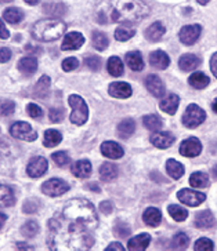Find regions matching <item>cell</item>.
<instances>
[{"instance_id": "18", "label": "cell", "mask_w": 217, "mask_h": 251, "mask_svg": "<svg viewBox=\"0 0 217 251\" xmlns=\"http://www.w3.org/2000/svg\"><path fill=\"white\" fill-rule=\"evenodd\" d=\"M44 14H47L53 19L61 18L67 13V6L61 1H47L43 4Z\"/></svg>"}, {"instance_id": "61", "label": "cell", "mask_w": 217, "mask_h": 251, "mask_svg": "<svg viewBox=\"0 0 217 251\" xmlns=\"http://www.w3.org/2000/svg\"><path fill=\"white\" fill-rule=\"evenodd\" d=\"M37 3H39L37 0H34V1H31V0H28V1H26V4H29V6H35V4H37Z\"/></svg>"}, {"instance_id": "46", "label": "cell", "mask_w": 217, "mask_h": 251, "mask_svg": "<svg viewBox=\"0 0 217 251\" xmlns=\"http://www.w3.org/2000/svg\"><path fill=\"white\" fill-rule=\"evenodd\" d=\"M16 111V104L11 100H0V116H10Z\"/></svg>"}, {"instance_id": "62", "label": "cell", "mask_w": 217, "mask_h": 251, "mask_svg": "<svg viewBox=\"0 0 217 251\" xmlns=\"http://www.w3.org/2000/svg\"><path fill=\"white\" fill-rule=\"evenodd\" d=\"M212 174H213V177H215V178L217 180V166H215V167H213V170H212Z\"/></svg>"}, {"instance_id": "52", "label": "cell", "mask_w": 217, "mask_h": 251, "mask_svg": "<svg viewBox=\"0 0 217 251\" xmlns=\"http://www.w3.org/2000/svg\"><path fill=\"white\" fill-rule=\"evenodd\" d=\"M49 117H50V120L53 123H60L64 119V111L58 109V108H53L50 113H49Z\"/></svg>"}, {"instance_id": "11", "label": "cell", "mask_w": 217, "mask_h": 251, "mask_svg": "<svg viewBox=\"0 0 217 251\" xmlns=\"http://www.w3.org/2000/svg\"><path fill=\"white\" fill-rule=\"evenodd\" d=\"M202 151V144L198 138L191 137L187 138L185 141H182V144L180 145V153L185 157H195L198 156Z\"/></svg>"}, {"instance_id": "14", "label": "cell", "mask_w": 217, "mask_h": 251, "mask_svg": "<svg viewBox=\"0 0 217 251\" xmlns=\"http://www.w3.org/2000/svg\"><path fill=\"white\" fill-rule=\"evenodd\" d=\"M108 93L113 98H127L131 96V86L126 82H113L109 84Z\"/></svg>"}, {"instance_id": "54", "label": "cell", "mask_w": 217, "mask_h": 251, "mask_svg": "<svg viewBox=\"0 0 217 251\" xmlns=\"http://www.w3.org/2000/svg\"><path fill=\"white\" fill-rule=\"evenodd\" d=\"M11 58V50L6 47H0V62H7Z\"/></svg>"}, {"instance_id": "42", "label": "cell", "mask_w": 217, "mask_h": 251, "mask_svg": "<svg viewBox=\"0 0 217 251\" xmlns=\"http://www.w3.org/2000/svg\"><path fill=\"white\" fill-rule=\"evenodd\" d=\"M91 42H93V46L96 47L98 51H104L105 49L108 47L109 44V40L108 37L103 33V32H93V37H91Z\"/></svg>"}, {"instance_id": "55", "label": "cell", "mask_w": 217, "mask_h": 251, "mask_svg": "<svg viewBox=\"0 0 217 251\" xmlns=\"http://www.w3.org/2000/svg\"><path fill=\"white\" fill-rule=\"evenodd\" d=\"M16 246H17L18 251H35L34 246H31L29 243L26 242H18Z\"/></svg>"}, {"instance_id": "22", "label": "cell", "mask_w": 217, "mask_h": 251, "mask_svg": "<svg viewBox=\"0 0 217 251\" xmlns=\"http://www.w3.org/2000/svg\"><path fill=\"white\" fill-rule=\"evenodd\" d=\"M71 171L78 178H87L91 174V163L89 160H78L72 163Z\"/></svg>"}, {"instance_id": "47", "label": "cell", "mask_w": 217, "mask_h": 251, "mask_svg": "<svg viewBox=\"0 0 217 251\" xmlns=\"http://www.w3.org/2000/svg\"><path fill=\"white\" fill-rule=\"evenodd\" d=\"M52 159L54 160V163L58 166V167H65L71 162L70 156L67 152L60 151V152H54L52 155Z\"/></svg>"}, {"instance_id": "13", "label": "cell", "mask_w": 217, "mask_h": 251, "mask_svg": "<svg viewBox=\"0 0 217 251\" xmlns=\"http://www.w3.org/2000/svg\"><path fill=\"white\" fill-rule=\"evenodd\" d=\"M151 142L154 147L159 148V149H166V148L173 145L174 135L167 131H155L151 135Z\"/></svg>"}, {"instance_id": "9", "label": "cell", "mask_w": 217, "mask_h": 251, "mask_svg": "<svg viewBox=\"0 0 217 251\" xmlns=\"http://www.w3.org/2000/svg\"><path fill=\"white\" fill-rule=\"evenodd\" d=\"M47 167H49L47 160L42 156H36L34 159H31V162L26 166V173L32 178H39L47 171Z\"/></svg>"}, {"instance_id": "39", "label": "cell", "mask_w": 217, "mask_h": 251, "mask_svg": "<svg viewBox=\"0 0 217 251\" xmlns=\"http://www.w3.org/2000/svg\"><path fill=\"white\" fill-rule=\"evenodd\" d=\"M108 72H109L111 76H115V78L121 76L122 73H123V64H122L121 58L111 57L108 60Z\"/></svg>"}, {"instance_id": "36", "label": "cell", "mask_w": 217, "mask_h": 251, "mask_svg": "<svg viewBox=\"0 0 217 251\" xmlns=\"http://www.w3.org/2000/svg\"><path fill=\"white\" fill-rule=\"evenodd\" d=\"M143 123H144V126L147 127L148 130L152 131L161 130L162 126H163V121H162V119L158 115H147V116H144L143 117Z\"/></svg>"}, {"instance_id": "23", "label": "cell", "mask_w": 217, "mask_h": 251, "mask_svg": "<svg viewBox=\"0 0 217 251\" xmlns=\"http://www.w3.org/2000/svg\"><path fill=\"white\" fill-rule=\"evenodd\" d=\"M179 104H180V98L179 96H176V94H169L167 97H165L162 101H161V109L163 111V112L169 113V115H174V113L177 112V108H179Z\"/></svg>"}, {"instance_id": "20", "label": "cell", "mask_w": 217, "mask_h": 251, "mask_svg": "<svg viewBox=\"0 0 217 251\" xmlns=\"http://www.w3.org/2000/svg\"><path fill=\"white\" fill-rule=\"evenodd\" d=\"M149 62H151V65H152L154 68L162 70V69H166V68L169 67V64H170V58H169V55H167L165 51H162V50H157V51H154L149 54Z\"/></svg>"}, {"instance_id": "25", "label": "cell", "mask_w": 217, "mask_h": 251, "mask_svg": "<svg viewBox=\"0 0 217 251\" xmlns=\"http://www.w3.org/2000/svg\"><path fill=\"white\" fill-rule=\"evenodd\" d=\"M166 29L165 26L162 25V22H154L152 25L148 26V29L145 31V37L151 42H157L159 39H162V36L165 35Z\"/></svg>"}, {"instance_id": "49", "label": "cell", "mask_w": 217, "mask_h": 251, "mask_svg": "<svg viewBox=\"0 0 217 251\" xmlns=\"http://www.w3.org/2000/svg\"><path fill=\"white\" fill-rule=\"evenodd\" d=\"M26 112H28V115H29L31 117H34V119H39V117L43 116L42 108L36 104H28V106H26Z\"/></svg>"}, {"instance_id": "50", "label": "cell", "mask_w": 217, "mask_h": 251, "mask_svg": "<svg viewBox=\"0 0 217 251\" xmlns=\"http://www.w3.org/2000/svg\"><path fill=\"white\" fill-rule=\"evenodd\" d=\"M78 67L79 61L78 58H75V57H70V58L64 60V62H62V69L65 70V72H71V70L76 69Z\"/></svg>"}, {"instance_id": "33", "label": "cell", "mask_w": 217, "mask_h": 251, "mask_svg": "<svg viewBox=\"0 0 217 251\" xmlns=\"http://www.w3.org/2000/svg\"><path fill=\"white\" fill-rule=\"evenodd\" d=\"M188 83H190L194 88H199V90H202V88L209 86L210 79H209L203 72H195V73H192L191 76H190Z\"/></svg>"}, {"instance_id": "58", "label": "cell", "mask_w": 217, "mask_h": 251, "mask_svg": "<svg viewBox=\"0 0 217 251\" xmlns=\"http://www.w3.org/2000/svg\"><path fill=\"white\" fill-rule=\"evenodd\" d=\"M10 32L7 31V28L4 25V22L0 19V39H9Z\"/></svg>"}, {"instance_id": "31", "label": "cell", "mask_w": 217, "mask_h": 251, "mask_svg": "<svg viewBox=\"0 0 217 251\" xmlns=\"http://www.w3.org/2000/svg\"><path fill=\"white\" fill-rule=\"evenodd\" d=\"M134 130H136V123H134L133 119H125L118 126V134L123 139H127L129 137H131Z\"/></svg>"}, {"instance_id": "10", "label": "cell", "mask_w": 217, "mask_h": 251, "mask_svg": "<svg viewBox=\"0 0 217 251\" xmlns=\"http://www.w3.org/2000/svg\"><path fill=\"white\" fill-rule=\"evenodd\" d=\"M200 32H202V26L198 24H192V25L182 26L180 31V40L187 46H192L195 42L199 39Z\"/></svg>"}, {"instance_id": "32", "label": "cell", "mask_w": 217, "mask_h": 251, "mask_svg": "<svg viewBox=\"0 0 217 251\" xmlns=\"http://www.w3.org/2000/svg\"><path fill=\"white\" fill-rule=\"evenodd\" d=\"M49 90H50V78L44 75L36 83L35 88H34V94L36 96V98H46V96L49 94Z\"/></svg>"}, {"instance_id": "12", "label": "cell", "mask_w": 217, "mask_h": 251, "mask_svg": "<svg viewBox=\"0 0 217 251\" xmlns=\"http://www.w3.org/2000/svg\"><path fill=\"white\" fill-rule=\"evenodd\" d=\"M85 43V37L79 32H71L64 37V42L61 44V50L70 51V50H78Z\"/></svg>"}, {"instance_id": "21", "label": "cell", "mask_w": 217, "mask_h": 251, "mask_svg": "<svg viewBox=\"0 0 217 251\" xmlns=\"http://www.w3.org/2000/svg\"><path fill=\"white\" fill-rule=\"evenodd\" d=\"M16 204V195L9 185L0 184V207H13Z\"/></svg>"}, {"instance_id": "28", "label": "cell", "mask_w": 217, "mask_h": 251, "mask_svg": "<svg viewBox=\"0 0 217 251\" xmlns=\"http://www.w3.org/2000/svg\"><path fill=\"white\" fill-rule=\"evenodd\" d=\"M200 60L197 57V55H194V54H185V55H182L180 61H179V67H180V69L184 70V72H188V70H192L195 69L198 65H199Z\"/></svg>"}, {"instance_id": "1", "label": "cell", "mask_w": 217, "mask_h": 251, "mask_svg": "<svg viewBox=\"0 0 217 251\" xmlns=\"http://www.w3.org/2000/svg\"><path fill=\"white\" fill-rule=\"evenodd\" d=\"M98 228L96 207L86 199L68 200L49 221L47 246L52 251H89Z\"/></svg>"}, {"instance_id": "26", "label": "cell", "mask_w": 217, "mask_h": 251, "mask_svg": "<svg viewBox=\"0 0 217 251\" xmlns=\"http://www.w3.org/2000/svg\"><path fill=\"white\" fill-rule=\"evenodd\" d=\"M118 175H119V170L113 163H104L100 167V177L103 181H113L115 178H118Z\"/></svg>"}, {"instance_id": "41", "label": "cell", "mask_w": 217, "mask_h": 251, "mask_svg": "<svg viewBox=\"0 0 217 251\" xmlns=\"http://www.w3.org/2000/svg\"><path fill=\"white\" fill-rule=\"evenodd\" d=\"M37 234H39V225H37L36 221H28L21 226V234L26 239H32Z\"/></svg>"}, {"instance_id": "17", "label": "cell", "mask_w": 217, "mask_h": 251, "mask_svg": "<svg viewBox=\"0 0 217 251\" xmlns=\"http://www.w3.org/2000/svg\"><path fill=\"white\" fill-rule=\"evenodd\" d=\"M151 243V236L148 234H140L131 237L127 243L129 251H145Z\"/></svg>"}, {"instance_id": "44", "label": "cell", "mask_w": 217, "mask_h": 251, "mask_svg": "<svg viewBox=\"0 0 217 251\" xmlns=\"http://www.w3.org/2000/svg\"><path fill=\"white\" fill-rule=\"evenodd\" d=\"M113 234L119 239H127L131 234V228L123 221H118L116 225L113 226Z\"/></svg>"}, {"instance_id": "7", "label": "cell", "mask_w": 217, "mask_h": 251, "mask_svg": "<svg viewBox=\"0 0 217 251\" xmlns=\"http://www.w3.org/2000/svg\"><path fill=\"white\" fill-rule=\"evenodd\" d=\"M70 191V185L65 181H62L60 178H52V180H47L43 182L42 185V192H43L46 196H50V198H57L61 196L64 193Z\"/></svg>"}, {"instance_id": "53", "label": "cell", "mask_w": 217, "mask_h": 251, "mask_svg": "<svg viewBox=\"0 0 217 251\" xmlns=\"http://www.w3.org/2000/svg\"><path fill=\"white\" fill-rule=\"evenodd\" d=\"M98 208H100V211H101L103 214L108 216V214H111V213H112L113 204L109 201V200H104V201H101V203H100Z\"/></svg>"}, {"instance_id": "56", "label": "cell", "mask_w": 217, "mask_h": 251, "mask_svg": "<svg viewBox=\"0 0 217 251\" xmlns=\"http://www.w3.org/2000/svg\"><path fill=\"white\" fill-rule=\"evenodd\" d=\"M104 251H126V250H125V247H123L119 242H113L111 243V244H109Z\"/></svg>"}, {"instance_id": "40", "label": "cell", "mask_w": 217, "mask_h": 251, "mask_svg": "<svg viewBox=\"0 0 217 251\" xmlns=\"http://www.w3.org/2000/svg\"><path fill=\"white\" fill-rule=\"evenodd\" d=\"M167 211H169L170 217L174 218L177 222H182V221H185V219H187V217H188V211H187L185 208L180 207V206H176V204H170V206L167 207Z\"/></svg>"}, {"instance_id": "4", "label": "cell", "mask_w": 217, "mask_h": 251, "mask_svg": "<svg viewBox=\"0 0 217 251\" xmlns=\"http://www.w3.org/2000/svg\"><path fill=\"white\" fill-rule=\"evenodd\" d=\"M68 104L72 108V112H71L70 116L71 121L73 124H76V126L85 124L87 121V117H89V109H87L86 101L80 96L72 94L68 98Z\"/></svg>"}, {"instance_id": "19", "label": "cell", "mask_w": 217, "mask_h": 251, "mask_svg": "<svg viewBox=\"0 0 217 251\" xmlns=\"http://www.w3.org/2000/svg\"><path fill=\"white\" fill-rule=\"evenodd\" d=\"M101 153L108 159H121L123 156V148L113 141H105L101 144Z\"/></svg>"}, {"instance_id": "43", "label": "cell", "mask_w": 217, "mask_h": 251, "mask_svg": "<svg viewBox=\"0 0 217 251\" xmlns=\"http://www.w3.org/2000/svg\"><path fill=\"white\" fill-rule=\"evenodd\" d=\"M134 35H136V31L129 28V26H119L115 31V39L119 40V42H126V40L131 39Z\"/></svg>"}, {"instance_id": "38", "label": "cell", "mask_w": 217, "mask_h": 251, "mask_svg": "<svg viewBox=\"0 0 217 251\" xmlns=\"http://www.w3.org/2000/svg\"><path fill=\"white\" fill-rule=\"evenodd\" d=\"M188 244H190V237H188V234H184V232L176 234L173 237V240H172V247L176 251H184L188 247Z\"/></svg>"}, {"instance_id": "60", "label": "cell", "mask_w": 217, "mask_h": 251, "mask_svg": "<svg viewBox=\"0 0 217 251\" xmlns=\"http://www.w3.org/2000/svg\"><path fill=\"white\" fill-rule=\"evenodd\" d=\"M6 221H7V216H6V214H3V213H0V229L3 228L4 224H6Z\"/></svg>"}, {"instance_id": "30", "label": "cell", "mask_w": 217, "mask_h": 251, "mask_svg": "<svg viewBox=\"0 0 217 251\" xmlns=\"http://www.w3.org/2000/svg\"><path fill=\"white\" fill-rule=\"evenodd\" d=\"M166 171L173 180H180L184 174V166L174 159H169L166 162Z\"/></svg>"}, {"instance_id": "57", "label": "cell", "mask_w": 217, "mask_h": 251, "mask_svg": "<svg viewBox=\"0 0 217 251\" xmlns=\"http://www.w3.org/2000/svg\"><path fill=\"white\" fill-rule=\"evenodd\" d=\"M210 70L217 79V52H215L210 58Z\"/></svg>"}, {"instance_id": "16", "label": "cell", "mask_w": 217, "mask_h": 251, "mask_svg": "<svg viewBox=\"0 0 217 251\" xmlns=\"http://www.w3.org/2000/svg\"><path fill=\"white\" fill-rule=\"evenodd\" d=\"M216 225V219H215V216L212 214V211L209 210H203L198 213L195 216V226L199 228V229H210L213 226Z\"/></svg>"}, {"instance_id": "35", "label": "cell", "mask_w": 217, "mask_h": 251, "mask_svg": "<svg viewBox=\"0 0 217 251\" xmlns=\"http://www.w3.org/2000/svg\"><path fill=\"white\" fill-rule=\"evenodd\" d=\"M3 19H6L9 24H18L24 19V13L18 7H9L3 13Z\"/></svg>"}, {"instance_id": "8", "label": "cell", "mask_w": 217, "mask_h": 251, "mask_svg": "<svg viewBox=\"0 0 217 251\" xmlns=\"http://www.w3.org/2000/svg\"><path fill=\"white\" fill-rule=\"evenodd\" d=\"M177 198L182 204L190 206V207H197L206 200V195L202 192L194 191V189H181L177 192Z\"/></svg>"}, {"instance_id": "27", "label": "cell", "mask_w": 217, "mask_h": 251, "mask_svg": "<svg viewBox=\"0 0 217 251\" xmlns=\"http://www.w3.org/2000/svg\"><path fill=\"white\" fill-rule=\"evenodd\" d=\"M126 64L129 65V68L131 70H139L144 69V61H143V57L139 51H130L126 54Z\"/></svg>"}, {"instance_id": "37", "label": "cell", "mask_w": 217, "mask_h": 251, "mask_svg": "<svg viewBox=\"0 0 217 251\" xmlns=\"http://www.w3.org/2000/svg\"><path fill=\"white\" fill-rule=\"evenodd\" d=\"M190 184L194 188H208L209 186V177L208 174L203 171H197L191 175Z\"/></svg>"}, {"instance_id": "45", "label": "cell", "mask_w": 217, "mask_h": 251, "mask_svg": "<svg viewBox=\"0 0 217 251\" xmlns=\"http://www.w3.org/2000/svg\"><path fill=\"white\" fill-rule=\"evenodd\" d=\"M215 244L208 237H200L194 244V250L195 251H213Z\"/></svg>"}, {"instance_id": "29", "label": "cell", "mask_w": 217, "mask_h": 251, "mask_svg": "<svg viewBox=\"0 0 217 251\" xmlns=\"http://www.w3.org/2000/svg\"><path fill=\"white\" fill-rule=\"evenodd\" d=\"M18 69L24 75H32L37 69V61L34 57H24L18 62Z\"/></svg>"}, {"instance_id": "24", "label": "cell", "mask_w": 217, "mask_h": 251, "mask_svg": "<svg viewBox=\"0 0 217 251\" xmlns=\"http://www.w3.org/2000/svg\"><path fill=\"white\" fill-rule=\"evenodd\" d=\"M143 219H144V222H145L148 226L155 228V226H158L162 222V213H161L157 207H149L144 211Z\"/></svg>"}, {"instance_id": "48", "label": "cell", "mask_w": 217, "mask_h": 251, "mask_svg": "<svg viewBox=\"0 0 217 251\" xmlns=\"http://www.w3.org/2000/svg\"><path fill=\"white\" fill-rule=\"evenodd\" d=\"M40 207V203L39 200L36 199H28L24 201V206H22V211L25 214H34L37 211V208Z\"/></svg>"}, {"instance_id": "5", "label": "cell", "mask_w": 217, "mask_h": 251, "mask_svg": "<svg viewBox=\"0 0 217 251\" xmlns=\"http://www.w3.org/2000/svg\"><path fill=\"white\" fill-rule=\"evenodd\" d=\"M206 119V113L205 111L199 108L198 105L191 104L187 106L184 116H182V124L188 129H195L200 126Z\"/></svg>"}, {"instance_id": "51", "label": "cell", "mask_w": 217, "mask_h": 251, "mask_svg": "<svg viewBox=\"0 0 217 251\" xmlns=\"http://www.w3.org/2000/svg\"><path fill=\"white\" fill-rule=\"evenodd\" d=\"M85 64L94 72L101 69V60L98 57H87V58H85Z\"/></svg>"}, {"instance_id": "34", "label": "cell", "mask_w": 217, "mask_h": 251, "mask_svg": "<svg viewBox=\"0 0 217 251\" xmlns=\"http://www.w3.org/2000/svg\"><path fill=\"white\" fill-rule=\"evenodd\" d=\"M61 141H62V135H61L60 131L52 130V129H50V130H46V133H44V138H43L44 147H47V148L57 147Z\"/></svg>"}, {"instance_id": "59", "label": "cell", "mask_w": 217, "mask_h": 251, "mask_svg": "<svg viewBox=\"0 0 217 251\" xmlns=\"http://www.w3.org/2000/svg\"><path fill=\"white\" fill-rule=\"evenodd\" d=\"M86 188L87 191H93V192H96V193H98V192H101V188L97 185L96 182H90V184H86Z\"/></svg>"}, {"instance_id": "3", "label": "cell", "mask_w": 217, "mask_h": 251, "mask_svg": "<svg viewBox=\"0 0 217 251\" xmlns=\"http://www.w3.org/2000/svg\"><path fill=\"white\" fill-rule=\"evenodd\" d=\"M67 25L61 19H40L32 26L31 33L39 42H54L65 33Z\"/></svg>"}, {"instance_id": "2", "label": "cell", "mask_w": 217, "mask_h": 251, "mask_svg": "<svg viewBox=\"0 0 217 251\" xmlns=\"http://www.w3.org/2000/svg\"><path fill=\"white\" fill-rule=\"evenodd\" d=\"M108 9L101 10L97 16V21L100 24H107V22H125V24H131V22H139L143 18L149 16L151 13V6L145 1H109L107 3Z\"/></svg>"}, {"instance_id": "63", "label": "cell", "mask_w": 217, "mask_h": 251, "mask_svg": "<svg viewBox=\"0 0 217 251\" xmlns=\"http://www.w3.org/2000/svg\"><path fill=\"white\" fill-rule=\"evenodd\" d=\"M212 108H213V111L215 112H217V98L213 101V104H212Z\"/></svg>"}, {"instance_id": "15", "label": "cell", "mask_w": 217, "mask_h": 251, "mask_svg": "<svg viewBox=\"0 0 217 251\" xmlns=\"http://www.w3.org/2000/svg\"><path fill=\"white\" fill-rule=\"evenodd\" d=\"M145 87L154 97L165 96V86L157 75H148L147 79H145Z\"/></svg>"}, {"instance_id": "6", "label": "cell", "mask_w": 217, "mask_h": 251, "mask_svg": "<svg viewBox=\"0 0 217 251\" xmlns=\"http://www.w3.org/2000/svg\"><path fill=\"white\" fill-rule=\"evenodd\" d=\"M10 134L14 138L28 141V142H32V141H35L37 138V133L26 121H16V123H13L11 127H10Z\"/></svg>"}]
</instances>
